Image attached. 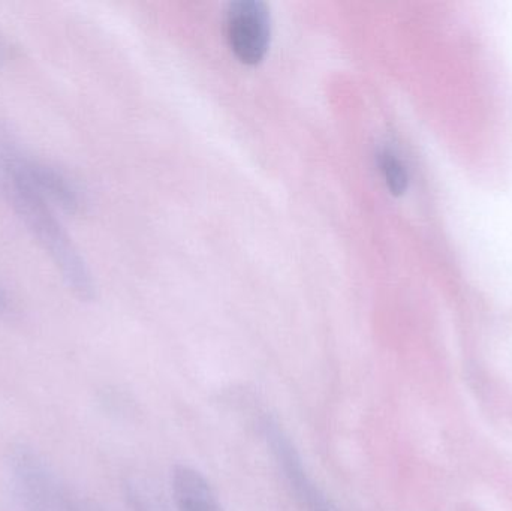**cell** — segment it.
<instances>
[{"instance_id": "cell-1", "label": "cell", "mask_w": 512, "mask_h": 511, "mask_svg": "<svg viewBox=\"0 0 512 511\" xmlns=\"http://www.w3.org/2000/svg\"><path fill=\"white\" fill-rule=\"evenodd\" d=\"M20 143L0 126V195L21 224L47 252L69 291L81 302L96 296V284L80 249L63 227L57 209L24 177L18 164Z\"/></svg>"}, {"instance_id": "cell-2", "label": "cell", "mask_w": 512, "mask_h": 511, "mask_svg": "<svg viewBox=\"0 0 512 511\" xmlns=\"http://www.w3.org/2000/svg\"><path fill=\"white\" fill-rule=\"evenodd\" d=\"M8 486L17 511H69L72 498L44 456L27 444L9 450Z\"/></svg>"}, {"instance_id": "cell-3", "label": "cell", "mask_w": 512, "mask_h": 511, "mask_svg": "<svg viewBox=\"0 0 512 511\" xmlns=\"http://www.w3.org/2000/svg\"><path fill=\"white\" fill-rule=\"evenodd\" d=\"M259 428L298 506L304 511H340L312 479L297 446L279 420L270 414H264L259 419Z\"/></svg>"}, {"instance_id": "cell-4", "label": "cell", "mask_w": 512, "mask_h": 511, "mask_svg": "<svg viewBox=\"0 0 512 511\" xmlns=\"http://www.w3.org/2000/svg\"><path fill=\"white\" fill-rule=\"evenodd\" d=\"M227 39L243 63L256 65L270 47V9L262 0H237L227 11Z\"/></svg>"}, {"instance_id": "cell-5", "label": "cell", "mask_w": 512, "mask_h": 511, "mask_svg": "<svg viewBox=\"0 0 512 511\" xmlns=\"http://www.w3.org/2000/svg\"><path fill=\"white\" fill-rule=\"evenodd\" d=\"M18 164L27 182L57 210L74 215L86 206V194L83 189L77 180L72 179L62 168L27 155L23 147L18 153Z\"/></svg>"}, {"instance_id": "cell-6", "label": "cell", "mask_w": 512, "mask_h": 511, "mask_svg": "<svg viewBox=\"0 0 512 511\" xmlns=\"http://www.w3.org/2000/svg\"><path fill=\"white\" fill-rule=\"evenodd\" d=\"M378 165L391 194H405L409 183L408 171H406L403 162L397 158L396 153L390 149L379 150Z\"/></svg>"}, {"instance_id": "cell-7", "label": "cell", "mask_w": 512, "mask_h": 511, "mask_svg": "<svg viewBox=\"0 0 512 511\" xmlns=\"http://www.w3.org/2000/svg\"><path fill=\"white\" fill-rule=\"evenodd\" d=\"M125 497L131 511H167L155 500V495L143 488L140 483H126Z\"/></svg>"}, {"instance_id": "cell-8", "label": "cell", "mask_w": 512, "mask_h": 511, "mask_svg": "<svg viewBox=\"0 0 512 511\" xmlns=\"http://www.w3.org/2000/svg\"><path fill=\"white\" fill-rule=\"evenodd\" d=\"M69 511H104L98 504L90 500H75L72 498L71 510Z\"/></svg>"}, {"instance_id": "cell-9", "label": "cell", "mask_w": 512, "mask_h": 511, "mask_svg": "<svg viewBox=\"0 0 512 511\" xmlns=\"http://www.w3.org/2000/svg\"><path fill=\"white\" fill-rule=\"evenodd\" d=\"M8 309V297H6L5 291L0 287V312L6 311Z\"/></svg>"}, {"instance_id": "cell-10", "label": "cell", "mask_w": 512, "mask_h": 511, "mask_svg": "<svg viewBox=\"0 0 512 511\" xmlns=\"http://www.w3.org/2000/svg\"><path fill=\"white\" fill-rule=\"evenodd\" d=\"M6 53H8V51H6L5 42H3L2 39H0V65H2L3 62H5Z\"/></svg>"}]
</instances>
